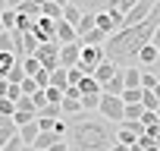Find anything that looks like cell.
<instances>
[{"label": "cell", "mask_w": 160, "mask_h": 151, "mask_svg": "<svg viewBox=\"0 0 160 151\" xmlns=\"http://www.w3.org/2000/svg\"><path fill=\"white\" fill-rule=\"evenodd\" d=\"M60 120L63 117V104H47V107H41V113H38V120Z\"/></svg>", "instance_id": "obj_24"}, {"label": "cell", "mask_w": 160, "mask_h": 151, "mask_svg": "<svg viewBox=\"0 0 160 151\" xmlns=\"http://www.w3.org/2000/svg\"><path fill=\"white\" fill-rule=\"evenodd\" d=\"M138 63L154 69V66L160 63V47H154V44H144V47H141V54H138Z\"/></svg>", "instance_id": "obj_10"}, {"label": "cell", "mask_w": 160, "mask_h": 151, "mask_svg": "<svg viewBox=\"0 0 160 151\" xmlns=\"http://www.w3.org/2000/svg\"><path fill=\"white\" fill-rule=\"evenodd\" d=\"M57 142H60V135H57L53 129H41V135H38L35 148H38V151H47V148H53Z\"/></svg>", "instance_id": "obj_14"}, {"label": "cell", "mask_w": 160, "mask_h": 151, "mask_svg": "<svg viewBox=\"0 0 160 151\" xmlns=\"http://www.w3.org/2000/svg\"><path fill=\"white\" fill-rule=\"evenodd\" d=\"M116 72H119V66L107 60V63H101V66L94 69V79H98V82H101V88H104V85H107L110 79H116Z\"/></svg>", "instance_id": "obj_8"}, {"label": "cell", "mask_w": 160, "mask_h": 151, "mask_svg": "<svg viewBox=\"0 0 160 151\" xmlns=\"http://www.w3.org/2000/svg\"><path fill=\"white\" fill-rule=\"evenodd\" d=\"M151 44H154V47H160V29L154 32V41H151Z\"/></svg>", "instance_id": "obj_40"}, {"label": "cell", "mask_w": 160, "mask_h": 151, "mask_svg": "<svg viewBox=\"0 0 160 151\" xmlns=\"http://www.w3.org/2000/svg\"><path fill=\"white\" fill-rule=\"evenodd\" d=\"M22 66H25V72H28V76H38V72L44 69L38 57H25V60H22Z\"/></svg>", "instance_id": "obj_29"}, {"label": "cell", "mask_w": 160, "mask_h": 151, "mask_svg": "<svg viewBox=\"0 0 160 151\" xmlns=\"http://www.w3.org/2000/svg\"><path fill=\"white\" fill-rule=\"evenodd\" d=\"M0 32H7V25H3V16H0Z\"/></svg>", "instance_id": "obj_44"}, {"label": "cell", "mask_w": 160, "mask_h": 151, "mask_svg": "<svg viewBox=\"0 0 160 151\" xmlns=\"http://www.w3.org/2000/svg\"><path fill=\"white\" fill-rule=\"evenodd\" d=\"M85 107H82V98H72V95H66L63 98V113H72V117H78Z\"/></svg>", "instance_id": "obj_19"}, {"label": "cell", "mask_w": 160, "mask_h": 151, "mask_svg": "<svg viewBox=\"0 0 160 151\" xmlns=\"http://www.w3.org/2000/svg\"><path fill=\"white\" fill-rule=\"evenodd\" d=\"M38 135H41V126H38V120H35V123H25V126H19V138H22L28 148H35Z\"/></svg>", "instance_id": "obj_11"}, {"label": "cell", "mask_w": 160, "mask_h": 151, "mask_svg": "<svg viewBox=\"0 0 160 151\" xmlns=\"http://www.w3.org/2000/svg\"><path fill=\"white\" fill-rule=\"evenodd\" d=\"M16 135H19L16 120H13V117H0V148H3L10 138H16Z\"/></svg>", "instance_id": "obj_7"}, {"label": "cell", "mask_w": 160, "mask_h": 151, "mask_svg": "<svg viewBox=\"0 0 160 151\" xmlns=\"http://www.w3.org/2000/svg\"><path fill=\"white\" fill-rule=\"evenodd\" d=\"M141 76H144V69H138V66H126V69H122L126 88H141Z\"/></svg>", "instance_id": "obj_12"}, {"label": "cell", "mask_w": 160, "mask_h": 151, "mask_svg": "<svg viewBox=\"0 0 160 151\" xmlns=\"http://www.w3.org/2000/svg\"><path fill=\"white\" fill-rule=\"evenodd\" d=\"M82 107H85V110H98V107H101V95H88V98H82Z\"/></svg>", "instance_id": "obj_34"}, {"label": "cell", "mask_w": 160, "mask_h": 151, "mask_svg": "<svg viewBox=\"0 0 160 151\" xmlns=\"http://www.w3.org/2000/svg\"><path fill=\"white\" fill-rule=\"evenodd\" d=\"M60 47H63L60 41H47V44H41V47H38V54H35V57L41 60V66H44V69H50V72H53V69H60Z\"/></svg>", "instance_id": "obj_4"}, {"label": "cell", "mask_w": 160, "mask_h": 151, "mask_svg": "<svg viewBox=\"0 0 160 151\" xmlns=\"http://www.w3.org/2000/svg\"><path fill=\"white\" fill-rule=\"evenodd\" d=\"M7 98H10V101H19V98H22V85H10V88H7Z\"/></svg>", "instance_id": "obj_37"}, {"label": "cell", "mask_w": 160, "mask_h": 151, "mask_svg": "<svg viewBox=\"0 0 160 151\" xmlns=\"http://www.w3.org/2000/svg\"><path fill=\"white\" fill-rule=\"evenodd\" d=\"M107 63V50L104 47H82V60H78V69L85 76H94V69Z\"/></svg>", "instance_id": "obj_3"}, {"label": "cell", "mask_w": 160, "mask_h": 151, "mask_svg": "<svg viewBox=\"0 0 160 151\" xmlns=\"http://www.w3.org/2000/svg\"><path fill=\"white\" fill-rule=\"evenodd\" d=\"M19 63V57L13 54V50H0V76H3V79H7V76H10V69Z\"/></svg>", "instance_id": "obj_16"}, {"label": "cell", "mask_w": 160, "mask_h": 151, "mask_svg": "<svg viewBox=\"0 0 160 151\" xmlns=\"http://www.w3.org/2000/svg\"><path fill=\"white\" fill-rule=\"evenodd\" d=\"M148 110H144V104H126V120L132 123V120H141Z\"/></svg>", "instance_id": "obj_27"}, {"label": "cell", "mask_w": 160, "mask_h": 151, "mask_svg": "<svg viewBox=\"0 0 160 151\" xmlns=\"http://www.w3.org/2000/svg\"><path fill=\"white\" fill-rule=\"evenodd\" d=\"M157 117H160V110H157Z\"/></svg>", "instance_id": "obj_50"}, {"label": "cell", "mask_w": 160, "mask_h": 151, "mask_svg": "<svg viewBox=\"0 0 160 151\" xmlns=\"http://www.w3.org/2000/svg\"><path fill=\"white\" fill-rule=\"evenodd\" d=\"M157 72H160V63H157Z\"/></svg>", "instance_id": "obj_49"}, {"label": "cell", "mask_w": 160, "mask_h": 151, "mask_svg": "<svg viewBox=\"0 0 160 151\" xmlns=\"http://www.w3.org/2000/svg\"><path fill=\"white\" fill-rule=\"evenodd\" d=\"M0 16H3V25H7V32L19 29V13H16V10H3Z\"/></svg>", "instance_id": "obj_26"}, {"label": "cell", "mask_w": 160, "mask_h": 151, "mask_svg": "<svg viewBox=\"0 0 160 151\" xmlns=\"http://www.w3.org/2000/svg\"><path fill=\"white\" fill-rule=\"evenodd\" d=\"M154 95H157V98H160V85H157V88H154Z\"/></svg>", "instance_id": "obj_46"}, {"label": "cell", "mask_w": 160, "mask_h": 151, "mask_svg": "<svg viewBox=\"0 0 160 151\" xmlns=\"http://www.w3.org/2000/svg\"><path fill=\"white\" fill-rule=\"evenodd\" d=\"M41 16H47V19H53V22H63V7H57V3H47L41 7Z\"/></svg>", "instance_id": "obj_21"}, {"label": "cell", "mask_w": 160, "mask_h": 151, "mask_svg": "<svg viewBox=\"0 0 160 151\" xmlns=\"http://www.w3.org/2000/svg\"><path fill=\"white\" fill-rule=\"evenodd\" d=\"M157 85H160V76H157V72H144V76H141V88H144V91H154Z\"/></svg>", "instance_id": "obj_28"}, {"label": "cell", "mask_w": 160, "mask_h": 151, "mask_svg": "<svg viewBox=\"0 0 160 151\" xmlns=\"http://www.w3.org/2000/svg\"><path fill=\"white\" fill-rule=\"evenodd\" d=\"M122 101L126 104H141L144 101V88H126L122 91Z\"/></svg>", "instance_id": "obj_25"}, {"label": "cell", "mask_w": 160, "mask_h": 151, "mask_svg": "<svg viewBox=\"0 0 160 151\" xmlns=\"http://www.w3.org/2000/svg\"><path fill=\"white\" fill-rule=\"evenodd\" d=\"M3 10H10V7H7V0H0V13H3Z\"/></svg>", "instance_id": "obj_43"}, {"label": "cell", "mask_w": 160, "mask_h": 151, "mask_svg": "<svg viewBox=\"0 0 160 151\" xmlns=\"http://www.w3.org/2000/svg\"><path fill=\"white\" fill-rule=\"evenodd\" d=\"M98 113L110 123H126V101L119 95H101V107Z\"/></svg>", "instance_id": "obj_2"}, {"label": "cell", "mask_w": 160, "mask_h": 151, "mask_svg": "<svg viewBox=\"0 0 160 151\" xmlns=\"http://www.w3.org/2000/svg\"><path fill=\"white\" fill-rule=\"evenodd\" d=\"M35 3H38V7H44V3H47V0H35Z\"/></svg>", "instance_id": "obj_45"}, {"label": "cell", "mask_w": 160, "mask_h": 151, "mask_svg": "<svg viewBox=\"0 0 160 151\" xmlns=\"http://www.w3.org/2000/svg\"><path fill=\"white\" fill-rule=\"evenodd\" d=\"M135 3H138V0H119V10H122V13H129Z\"/></svg>", "instance_id": "obj_38"}, {"label": "cell", "mask_w": 160, "mask_h": 151, "mask_svg": "<svg viewBox=\"0 0 160 151\" xmlns=\"http://www.w3.org/2000/svg\"><path fill=\"white\" fill-rule=\"evenodd\" d=\"M13 120H16V126H25V123H35L38 117H32V113H25V110H16V117H13Z\"/></svg>", "instance_id": "obj_35"}, {"label": "cell", "mask_w": 160, "mask_h": 151, "mask_svg": "<svg viewBox=\"0 0 160 151\" xmlns=\"http://www.w3.org/2000/svg\"><path fill=\"white\" fill-rule=\"evenodd\" d=\"M22 3H25V0H7V7H10V10H19Z\"/></svg>", "instance_id": "obj_39"}, {"label": "cell", "mask_w": 160, "mask_h": 151, "mask_svg": "<svg viewBox=\"0 0 160 151\" xmlns=\"http://www.w3.org/2000/svg\"><path fill=\"white\" fill-rule=\"evenodd\" d=\"M78 91H82V98H88V95H104V88H101V82L94 79V76H85V79L78 82Z\"/></svg>", "instance_id": "obj_13"}, {"label": "cell", "mask_w": 160, "mask_h": 151, "mask_svg": "<svg viewBox=\"0 0 160 151\" xmlns=\"http://www.w3.org/2000/svg\"><path fill=\"white\" fill-rule=\"evenodd\" d=\"M57 41H60V44H72V41H78L75 25H69L66 19H63V22H57Z\"/></svg>", "instance_id": "obj_9"}, {"label": "cell", "mask_w": 160, "mask_h": 151, "mask_svg": "<svg viewBox=\"0 0 160 151\" xmlns=\"http://www.w3.org/2000/svg\"><path fill=\"white\" fill-rule=\"evenodd\" d=\"M82 16H85V13H82V10H78L75 3H69V7L63 10V19H66L69 25H78V22H82Z\"/></svg>", "instance_id": "obj_23"}, {"label": "cell", "mask_w": 160, "mask_h": 151, "mask_svg": "<svg viewBox=\"0 0 160 151\" xmlns=\"http://www.w3.org/2000/svg\"><path fill=\"white\" fill-rule=\"evenodd\" d=\"M122 91H126V79H122V69H119L116 79H110V82L104 85V95H119V98H122Z\"/></svg>", "instance_id": "obj_17"}, {"label": "cell", "mask_w": 160, "mask_h": 151, "mask_svg": "<svg viewBox=\"0 0 160 151\" xmlns=\"http://www.w3.org/2000/svg\"><path fill=\"white\" fill-rule=\"evenodd\" d=\"M22 151H35V148H28V145H25V148H22Z\"/></svg>", "instance_id": "obj_47"}, {"label": "cell", "mask_w": 160, "mask_h": 151, "mask_svg": "<svg viewBox=\"0 0 160 151\" xmlns=\"http://www.w3.org/2000/svg\"><path fill=\"white\" fill-rule=\"evenodd\" d=\"M82 38L78 41H72V44H63L60 47V66L63 69H72V66H78V60H82Z\"/></svg>", "instance_id": "obj_5"}, {"label": "cell", "mask_w": 160, "mask_h": 151, "mask_svg": "<svg viewBox=\"0 0 160 151\" xmlns=\"http://www.w3.org/2000/svg\"><path fill=\"white\" fill-rule=\"evenodd\" d=\"M116 142H119V145H129V148H132V145H138V135H135V132H132L129 126H119V132H116Z\"/></svg>", "instance_id": "obj_22"}, {"label": "cell", "mask_w": 160, "mask_h": 151, "mask_svg": "<svg viewBox=\"0 0 160 151\" xmlns=\"http://www.w3.org/2000/svg\"><path fill=\"white\" fill-rule=\"evenodd\" d=\"M91 29H98V13H85V16H82V22L75 25V32H78V38H82V35H88Z\"/></svg>", "instance_id": "obj_18"}, {"label": "cell", "mask_w": 160, "mask_h": 151, "mask_svg": "<svg viewBox=\"0 0 160 151\" xmlns=\"http://www.w3.org/2000/svg\"><path fill=\"white\" fill-rule=\"evenodd\" d=\"M32 32L38 35V41H41V44H47V41H57V22H53V19H47V16L35 19V29H32Z\"/></svg>", "instance_id": "obj_6"}, {"label": "cell", "mask_w": 160, "mask_h": 151, "mask_svg": "<svg viewBox=\"0 0 160 151\" xmlns=\"http://www.w3.org/2000/svg\"><path fill=\"white\" fill-rule=\"evenodd\" d=\"M0 50H13L16 54V44H13V35L10 32H0Z\"/></svg>", "instance_id": "obj_33"}, {"label": "cell", "mask_w": 160, "mask_h": 151, "mask_svg": "<svg viewBox=\"0 0 160 151\" xmlns=\"http://www.w3.org/2000/svg\"><path fill=\"white\" fill-rule=\"evenodd\" d=\"M50 76H53V72H50V69H41V72H38V76H32V79H35V82H38V88H41V91H44V88H50Z\"/></svg>", "instance_id": "obj_31"}, {"label": "cell", "mask_w": 160, "mask_h": 151, "mask_svg": "<svg viewBox=\"0 0 160 151\" xmlns=\"http://www.w3.org/2000/svg\"><path fill=\"white\" fill-rule=\"evenodd\" d=\"M141 104H144V110H154V113L160 110V98H157L154 91H144V101H141Z\"/></svg>", "instance_id": "obj_30"}, {"label": "cell", "mask_w": 160, "mask_h": 151, "mask_svg": "<svg viewBox=\"0 0 160 151\" xmlns=\"http://www.w3.org/2000/svg\"><path fill=\"white\" fill-rule=\"evenodd\" d=\"M110 151H129V145H119V142H116V145H113Z\"/></svg>", "instance_id": "obj_41"}, {"label": "cell", "mask_w": 160, "mask_h": 151, "mask_svg": "<svg viewBox=\"0 0 160 151\" xmlns=\"http://www.w3.org/2000/svg\"><path fill=\"white\" fill-rule=\"evenodd\" d=\"M50 3H57V7H63V10H66V7H69V0H50Z\"/></svg>", "instance_id": "obj_42"}, {"label": "cell", "mask_w": 160, "mask_h": 151, "mask_svg": "<svg viewBox=\"0 0 160 151\" xmlns=\"http://www.w3.org/2000/svg\"><path fill=\"white\" fill-rule=\"evenodd\" d=\"M32 101H35V107H38V113H41V107H47V104H50V101H47V91H38V95H35Z\"/></svg>", "instance_id": "obj_36"}, {"label": "cell", "mask_w": 160, "mask_h": 151, "mask_svg": "<svg viewBox=\"0 0 160 151\" xmlns=\"http://www.w3.org/2000/svg\"><path fill=\"white\" fill-rule=\"evenodd\" d=\"M0 117H16V101L0 98Z\"/></svg>", "instance_id": "obj_32"}, {"label": "cell", "mask_w": 160, "mask_h": 151, "mask_svg": "<svg viewBox=\"0 0 160 151\" xmlns=\"http://www.w3.org/2000/svg\"><path fill=\"white\" fill-rule=\"evenodd\" d=\"M116 132L119 126H113L110 120H104L101 113H78L69 123V148L72 151H110L116 145Z\"/></svg>", "instance_id": "obj_1"}, {"label": "cell", "mask_w": 160, "mask_h": 151, "mask_svg": "<svg viewBox=\"0 0 160 151\" xmlns=\"http://www.w3.org/2000/svg\"><path fill=\"white\" fill-rule=\"evenodd\" d=\"M16 13H19V16H28V19H41V7L35 3V0H25Z\"/></svg>", "instance_id": "obj_20"}, {"label": "cell", "mask_w": 160, "mask_h": 151, "mask_svg": "<svg viewBox=\"0 0 160 151\" xmlns=\"http://www.w3.org/2000/svg\"><path fill=\"white\" fill-rule=\"evenodd\" d=\"M148 151H160V145H157V148H148Z\"/></svg>", "instance_id": "obj_48"}, {"label": "cell", "mask_w": 160, "mask_h": 151, "mask_svg": "<svg viewBox=\"0 0 160 151\" xmlns=\"http://www.w3.org/2000/svg\"><path fill=\"white\" fill-rule=\"evenodd\" d=\"M50 85L53 88H60V91H66V88H72V82H69V69H53V76H50Z\"/></svg>", "instance_id": "obj_15"}]
</instances>
